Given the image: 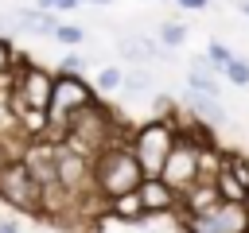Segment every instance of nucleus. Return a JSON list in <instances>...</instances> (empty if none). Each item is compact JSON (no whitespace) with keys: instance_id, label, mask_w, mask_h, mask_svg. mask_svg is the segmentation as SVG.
Segmentation results:
<instances>
[{"instance_id":"obj_1","label":"nucleus","mask_w":249,"mask_h":233,"mask_svg":"<svg viewBox=\"0 0 249 233\" xmlns=\"http://www.w3.org/2000/svg\"><path fill=\"white\" fill-rule=\"evenodd\" d=\"M124 140H132L128 124L117 120V113H109L101 101H93L82 113H74L66 120V132H62V144L70 151L86 155V159H97L101 151H109L113 144H124Z\"/></svg>"},{"instance_id":"obj_2","label":"nucleus","mask_w":249,"mask_h":233,"mask_svg":"<svg viewBox=\"0 0 249 233\" xmlns=\"http://www.w3.org/2000/svg\"><path fill=\"white\" fill-rule=\"evenodd\" d=\"M144 167L132 151V144H113L109 151H101L93 159V190L101 194V202H113V198H124V194H136L144 186Z\"/></svg>"},{"instance_id":"obj_3","label":"nucleus","mask_w":249,"mask_h":233,"mask_svg":"<svg viewBox=\"0 0 249 233\" xmlns=\"http://www.w3.org/2000/svg\"><path fill=\"white\" fill-rule=\"evenodd\" d=\"M128 144H132L144 175L148 179H160L163 167H167V159H171V151H175V144H179V116L175 120H167V116L144 120L140 128H132V140Z\"/></svg>"},{"instance_id":"obj_4","label":"nucleus","mask_w":249,"mask_h":233,"mask_svg":"<svg viewBox=\"0 0 249 233\" xmlns=\"http://www.w3.org/2000/svg\"><path fill=\"white\" fill-rule=\"evenodd\" d=\"M0 202H8L19 214H43V183L31 175L23 155L0 159Z\"/></svg>"},{"instance_id":"obj_5","label":"nucleus","mask_w":249,"mask_h":233,"mask_svg":"<svg viewBox=\"0 0 249 233\" xmlns=\"http://www.w3.org/2000/svg\"><path fill=\"white\" fill-rule=\"evenodd\" d=\"M54 82H58V74H51V70L31 66V62L19 58V66H16V89H12V109H39V113H51Z\"/></svg>"},{"instance_id":"obj_6","label":"nucleus","mask_w":249,"mask_h":233,"mask_svg":"<svg viewBox=\"0 0 249 233\" xmlns=\"http://www.w3.org/2000/svg\"><path fill=\"white\" fill-rule=\"evenodd\" d=\"M183 233H249V202H214L179 221Z\"/></svg>"},{"instance_id":"obj_7","label":"nucleus","mask_w":249,"mask_h":233,"mask_svg":"<svg viewBox=\"0 0 249 233\" xmlns=\"http://www.w3.org/2000/svg\"><path fill=\"white\" fill-rule=\"evenodd\" d=\"M179 105L187 109V116H191V120H198V124H206V128H218V124H226V120H230L226 105H222L218 97H206V93H198V89H183Z\"/></svg>"},{"instance_id":"obj_8","label":"nucleus","mask_w":249,"mask_h":233,"mask_svg":"<svg viewBox=\"0 0 249 233\" xmlns=\"http://www.w3.org/2000/svg\"><path fill=\"white\" fill-rule=\"evenodd\" d=\"M140 202H144L148 217H152V214H175V210L183 206V194H179L175 186H167L163 179H144V186H140Z\"/></svg>"},{"instance_id":"obj_9","label":"nucleus","mask_w":249,"mask_h":233,"mask_svg":"<svg viewBox=\"0 0 249 233\" xmlns=\"http://www.w3.org/2000/svg\"><path fill=\"white\" fill-rule=\"evenodd\" d=\"M117 54L128 58V62H136V66H144L152 58H163L167 62V50L156 47V39H148V35H121L117 39Z\"/></svg>"},{"instance_id":"obj_10","label":"nucleus","mask_w":249,"mask_h":233,"mask_svg":"<svg viewBox=\"0 0 249 233\" xmlns=\"http://www.w3.org/2000/svg\"><path fill=\"white\" fill-rule=\"evenodd\" d=\"M16 27H19L23 35H51V39H54L62 23H58L54 12H43V8L31 4V8H16Z\"/></svg>"},{"instance_id":"obj_11","label":"nucleus","mask_w":249,"mask_h":233,"mask_svg":"<svg viewBox=\"0 0 249 233\" xmlns=\"http://www.w3.org/2000/svg\"><path fill=\"white\" fill-rule=\"evenodd\" d=\"M187 89H198L206 97H218V70H214V62L206 54L191 58V66H187Z\"/></svg>"},{"instance_id":"obj_12","label":"nucleus","mask_w":249,"mask_h":233,"mask_svg":"<svg viewBox=\"0 0 249 233\" xmlns=\"http://www.w3.org/2000/svg\"><path fill=\"white\" fill-rule=\"evenodd\" d=\"M124 101H156V78L136 66V70H124V85H121Z\"/></svg>"},{"instance_id":"obj_13","label":"nucleus","mask_w":249,"mask_h":233,"mask_svg":"<svg viewBox=\"0 0 249 233\" xmlns=\"http://www.w3.org/2000/svg\"><path fill=\"white\" fill-rule=\"evenodd\" d=\"M214 186H218V194H222V202H249V186L218 159V171H214Z\"/></svg>"},{"instance_id":"obj_14","label":"nucleus","mask_w":249,"mask_h":233,"mask_svg":"<svg viewBox=\"0 0 249 233\" xmlns=\"http://www.w3.org/2000/svg\"><path fill=\"white\" fill-rule=\"evenodd\" d=\"M105 214H109L113 221H144V217H148V210H144V202H140V190L105 202Z\"/></svg>"},{"instance_id":"obj_15","label":"nucleus","mask_w":249,"mask_h":233,"mask_svg":"<svg viewBox=\"0 0 249 233\" xmlns=\"http://www.w3.org/2000/svg\"><path fill=\"white\" fill-rule=\"evenodd\" d=\"M156 39H160V47H163V50H175V47H183V43H187V27H183L179 19H163V23L156 27Z\"/></svg>"},{"instance_id":"obj_16","label":"nucleus","mask_w":249,"mask_h":233,"mask_svg":"<svg viewBox=\"0 0 249 233\" xmlns=\"http://www.w3.org/2000/svg\"><path fill=\"white\" fill-rule=\"evenodd\" d=\"M206 58L214 62V70H218V74H226V66H230V62L237 58V54H233V50H230L226 43H218V39H210V43H206Z\"/></svg>"},{"instance_id":"obj_17","label":"nucleus","mask_w":249,"mask_h":233,"mask_svg":"<svg viewBox=\"0 0 249 233\" xmlns=\"http://www.w3.org/2000/svg\"><path fill=\"white\" fill-rule=\"evenodd\" d=\"M121 85H124V70L105 66V70L97 74V89H105V93H121Z\"/></svg>"},{"instance_id":"obj_18","label":"nucleus","mask_w":249,"mask_h":233,"mask_svg":"<svg viewBox=\"0 0 249 233\" xmlns=\"http://www.w3.org/2000/svg\"><path fill=\"white\" fill-rule=\"evenodd\" d=\"M54 39H58V43H66V47H78V43L86 39V27H82V23H62Z\"/></svg>"},{"instance_id":"obj_19","label":"nucleus","mask_w":249,"mask_h":233,"mask_svg":"<svg viewBox=\"0 0 249 233\" xmlns=\"http://www.w3.org/2000/svg\"><path fill=\"white\" fill-rule=\"evenodd\" d=\"M226 82H233V85H249V62H245V58H233V62L226 66Z\"/></svg>"},{"instance_id":"obj_20","label":"nucleus","mask_w":249,"mask_h":233,"mask_svg":"<svg viewBox=\"0 0 249 233\" xmlns=\"http://www.w3.org/2000/svg\"><path fill=\"white\" fill-rule=\"evenodd\" d=\"M19 58H23V54H16V50L8 47V39H0V78H4V74H12V70L19 66Z\"/></svg>"},{"instance_id":"obj_21","label":"nucleus","mask_w":249,"mask_h":233,"mask_svg":"<svg viewBox=\"0 0 249 233\" xmlns=\"http://www.w3.org/2000/svg\"><path fill=\"white\" fill-rule=\"evenodd\" d=\"M82 62H86V58L70 50V54H62V66H58V74H78V70H82Z\"/></svg>"},{"instance_id":"obj_22","label":"nucleus","mask_w":249,"mask_h":233,"mask_svg":"<svg viewBox=\"0 0 249 233\" xmlns=\"http://www.w3.org/2000/svg\"><path fill=\"white\" fill-rule=\"evenodd\" d=\"M8 31H19L16 27V12H0V39H8Z\"/></svg>"},{"instance_id":"obj_23","label":"nucleus","mask_w":249,"mask_h":233,"mask_svg":"<svg viewBox=\"0 0 249 233\" xmlns=\"http://www.w3.org/2000/svg\"><path fill=\"white\" fill-rule=\"evenodd\" d=\"M0 233H23V229H19V221H12V217H0Z\"/></svg>"},{"instance_id":"obj_24","label":"nucleus","mask_w":249,"mask_h":233,"mask_svg":"<svg viewBox=\"0 0 249 233\" xmlns=\"http://www.w3.org/2000/svg\"><path fill=\"white\" fill-rule=\"evenodd\" d=\"M175 4H179V8H191V12H198V8H206L210 0H175Z\"/></svg>"},{"instance_id":"obj_25","label":"nucleus","mask_w":249,"mask_h":233,"mask_svg":"<svg viewBox=\"0 0 249 233\" xmlns=\"http://www.w3.org/2000/svg\"><path fill=\"white\" fill-rule=\"evenodd\" d=\"M86 4H97V8H109L113 0H86Z\"/></svg>"},{"instance_id":"obj_26","label":"nucleus","mask_w":249,"mask_h":233,"mask_svg":"<svg viewBox=\"0 0 249 233\" xmlns=\"http://www.w3.org/2000/svg\"><path fill=\"white\" fill-rule=\"evenodd\" d=\"M237 8H241V12H245V16H249V0H237Z\"/></svg>"}]
</instances>
